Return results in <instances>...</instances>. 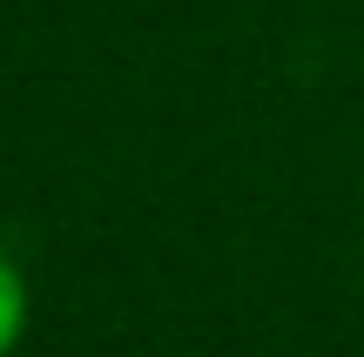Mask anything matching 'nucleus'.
I'll list each match as a JSON object with an SVG mask.
<instances>
[{
    "mask_svg": "<svg viewBox=\"0 0 364 357\" xmlns=\"http://www.w3.org/2000/svg\"><path fill=\"white\" fill-rule=\"evenodd\" d=\"M27 317H34V290H27V270L0 250V357L21 351L27 337Z\"/></svg>",
    "mask_w": 364,
    "mask_h": 357,
    "instance_id": "f257e3e1",
    "label": "nucleus"
}]
</instances>
